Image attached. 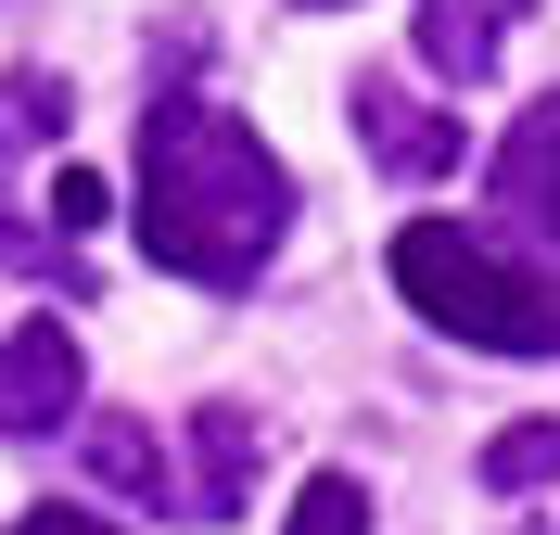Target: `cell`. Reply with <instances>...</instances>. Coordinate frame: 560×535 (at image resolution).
Returning <instances> with one entry per match:
<instances>
[{"label":"cell","mask_w":560,"mask_h":535,"mask_svg":"<svg viewBox=\"0 0 560 535\" xmlns=\"http://www.w3.org/2000/svg\"><path fill=\"white\" fill-rule=\"evenodd\" d=\"M293 13H345V0H293Z\"/></svg>","instance_id":"obj_13"},{"label":"cell","mask_w":560,"mask_h":535,"mask_svg":"<svg viewBox=\"0 0 560 535\" xmlns=\"http://www.w3.org/2000/svg\"><path fill=\"white\" fill-rule=\"evenodd\" d=\"M395 293L485 357H560V281L523 268L510 243H485L471 217H408L395 230Z\"/></svg>","instance_id":"obj_2"},{"label":"cell","mask_w":560,"mask_h":535,"mask_svg":"<svg viewBox=\"0 0 560 535\" xmlns=\"http://www.w3.org/2000/svg\"><path fill=\"white\" fill-rule=\"evenodd\" d=\"M280 535H370V485H357V472H306Z\"/></svg>","instance_id":"obj_9"},{"label":"cell","mask_w":560,"mask_h":535,"mask_svg":"<svg viewBox=\"0 0 560 535\" xmlns=\"http://www.w3.org/2000/svg\"><path fill=\"white\" fill-rule=\"evenodd\" d=\"M13 535H115V523H90V510H26Z\"/></svg>","instance_id":"obj_12"},{"label":"cell","mask_w":560,"mask_h":535,"mask_svg":"<svg viewBox=\"0 0 560 535\" xmlns=\"http://www.w3.org/2000/svg\"><path fill=\"white\" fill-rule=\"evenodd\" d=\"M497 205L523 217V230H548V243H560V90L523 115V128H510V153H497Z\"/></svg>","instance_id":"obj_7"},{"label":"cell","mask_w":560,"mask_h":535,"mask_svg":"<svg viewBox=\"0 0 560 535\" xmlns=\"http://www.w3.org/2000/svg\"><path fill=\"white\" fill-rule=\"evenodd\" d=\"M90 217H103V178L65 166V178H51V243H65V230H90Z\"/></svg>","instance_id":"obj_11"},{"label":"cell","mask_w":560,"mask_h":535,"mask_svg":"<svg viewBox=\"0 0 560 535\" xmlns=\"http://www.w3.org/2000/svg\"><path fill=\"white\" fill-rule=\"evenodd\" d=\"M523 13H535V0H420V65L446 77V90H485Z\"/></svg>","instance_id":"obj_5"},{"label":"cell","mask_w":560,"mask_h":535,"mask_svg":"<svg viewBox=\"0 0 560 535\" xmlns=\"http://www.w3.org/2000/svg\"><path fill=\"white\" fill-rule=\"evenodd\" d=\"M548 472H560V421H523V433L485 446V485H497V498H523V485H548Z\"/></svg>","instance_id":"obj_10"},{"label":"cell","mask_w":560,"mask_h":535,"mask_svg":"<svg viewBox=\"0 0 560 535\" xmlns=\"http://www.w3.org/2000/svg\"><path fill=\"white\" fill-rule=\"evenodd\" d=\"M140 255L191 293H243L293 230V166L205 90H153L140 115Z\"/></svg>","instance_id":"obj_1"},{"label":"cell","mask_w":560,"mask_h":535,"mask_svg":"<svg viewBox=\"0 0 560 535\" xmlns=\"http://www.w3.org/2000/svg\"><path fill=\"white\" fill-rule=\"evenodd\" d=\"M357 141L383 153L395 178H446L458 166V115H433L420 90H395V77H357Z\"/></svg>","instance_id":"obj_4"},{"label":"cell","mask_w":560,"mask_h":535,"mask_svg":"<svg viewBox=\"0 0 560 535\" xmlns=\"http://www.w3.org/2000/svg\"><path fill=\"white\" fill-rule=\"evenodd\" d=\"M90 472H103L115 498H153V510L178 498V485H166V446H153L140 421H90Z\"/></svg>","instance_id":"obj_8"},{"label":"cell","mask_w":560,"mask_h":535,"mask_svg":"<svg viewBox=\"0 0 560 535\" xmlns=\"http://www.w3.org/2000/svg\"><path fill=\"white\" fill-rule=\"evenodd\" d=\"M191 446H205V472H191V523H230V510L255 498V460H268V421L255 408H191Z\"/></svg>","instance_id":"obj_6"},{"label":"cell","mask_w":560,"mask_h":535,"mask_svg":"<svg viewBox=\"0 0 560 535\" xmlns=\"http://www.w3.org/2000/svg\"><path fill=\"white\" fill-rule=\"evenodd\" d=\"M77 395H90V357H77L65 319H26L13 345H0V433H13V446L65 433V421H77Z\"/></svg>","instance_id":"obj_3"}]
</instances>
